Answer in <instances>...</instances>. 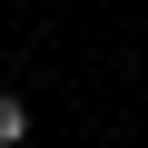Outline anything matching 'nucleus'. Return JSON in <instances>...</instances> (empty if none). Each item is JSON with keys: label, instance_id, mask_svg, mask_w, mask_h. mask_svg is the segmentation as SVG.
<instances>
[{"label": "nucleus", "instance_id": "f257e3e1", "mask_svg": "<svg viewBox=\"0 0 148 148\" xmlns=\"http://www.w3.org/2000/svg\"><path fill=\"white\" fill-rule=\"evenodd\" d=\"M30 138V99H10V89H0V148H20Z\"/></svg>", "mask_w": 148, "mask_h": 148}]
</instances>
